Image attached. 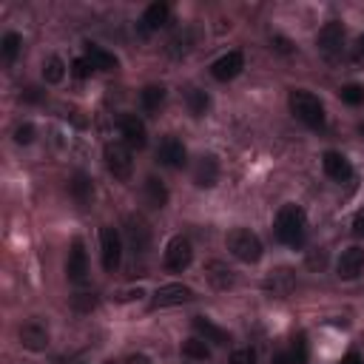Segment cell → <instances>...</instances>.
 Instances as JSON below:
<instances>
[{"instance_id": "18", "label": "cell", "mask_w": 364, "mask_h": 364, "mask_svg": "<svg viewBox=\"0 0 364 364\" xmlns=\"http://www.w3.org/2000/svg\"><path fill=\"white\" fill-rule=\"evenodd\" d=\"M336 270H339V276L347 279V282H350V279H358V276H361V270H364V251H361L358 245L347 248V251L339 256Z\"/></svg>"}, {"instance_id": "19", "label": "cell", "mask_w": 364, "mask_h": 364, "mask_svg": "<svg viewBox=\"0 0 364 364\" xmlns=\"http://www.w3.org/2000/svg\"><path fill=\"white\" fill-rule=\"evenodd\" d=\"M205 279L210 282V288L228 290V288H233V270L220 259H210V262H205Z\"/></svg>"}, {"instance_id": "17", "label": "cell", "mask_w": 364, "mask_h": 364, "mask_svg": "<svg viewBox=\"0 0 364 364\" xmlns=\"http://www.w3.org/2000/svg\"><path fill=\"white\" fill-rule=\"evenodd\" d=\"M322 168H324V174H327L333 182H347V179L353 176L350 160H347L345 154H339V151H324Z\"/></svg>"}, {"instance_id": "43", "label": "cell", "mask_w": 364, "mask_h": 364, "mask_svg": "<svg viewBox=\"0 0 364 364\" xmlns=\"http://www.w3.org/2000/svg\"><path fill=\"white\" fill-rule=\"evenodd\" d=\"M129 364H148L142 356H137V358H129Z\"/></svg>"}, {"instance_id": "22", "label": "cell", "mask_w": 364, "mask_h": 364, "mask_svg": "<svg viewBox=\"0 0 364 364\" xmlns=\"http://www.w3.org/2000/svg\"><path fill=\"white\" fill-rule=\"evenodd\" d=\"M194 330H197L199 339H205V342H210V345H228V342H231L228 330L217 327L214 322L205 319V316H197V319H194Z\"/></svg>"}, {"instance_id": "36", "label": "cell", "mask_w": 364, "mask_h": 364, "mask_svg": "<svg viewBox=\"0 0 364 364\" xmlns=\"http://www.w3.org/2000/svg\"><path fill=\"white\" fill-rule=\"evenodd\" d=\"M308 265H311V267H324V265H327V251H322V248L313 251V254L308 256Z\"/></svg>"}, {"instance_id": "16", "label": "cell", "mask_w": 364, "mask_h": 364, "mask_svg": "<svg viewBox=\"0 0 364 364\" xmlns=\"http://www.w3.org/2000/svg\"><path fill=\"white\" fill-rule=\"evenodd\" d=\"M157 160L163 165H168V168H182V165H185V160H188V151L176 137H165L160 142V148H157Z\"/></svg>"}, {"instance_id": "5", "label": "cell", "mask_w": 364, "mask_h": 364, "mask_svg": "<svg viewBox=\"0 0 364 364\" xmlns=\"http://www.w3.org/2000/svg\"><path fill=\"white\" fill-rule=\"evenodd\" d=\"M100 256H103V267L108 273H114L119 267V262H123V239H119L117 228H111V225L100 228Z\"/></svg>"}, {"instance_id": "26", "label": "cell", "mask_w": 364, "mask_h": 364, "mask_svg": "<svg viewBox=\"0 0 364 364\" xmlns=\"http://www.w3.org/2000/svg\"><path fill=\"white\" fill-rule=\"evenodd\" d=\"M182 356L194 358V361H205V358H210V347H208L205 339L194 336V339H188V342H182Z\"/></svg>"}, {"instance_id": "12", "label": "cell", "mask_w": 364, "mask_h": 364, "mask_svg": "<svg viewBox=\"0 0 364 364\" xmlns=\"http://www.w3.org/2000/svg\"><path fill=\"white\" fill-rule=\"evenodd\" d=\"M242 69H245V57H242V51H228L210 66V74H214V80H220V83H231L242 74Z\"/></svg>"}, {"instance_id": "6", "label": "cell", "mask_w": 364, "mask_h": 364, "mask_svg": "<svg viewBox=\"0 0 364 364\" xmlns=\"http://www.w3.org/2000/svg\"><path fill=\"white\" fill-rule=\"evenodd\" d=\"M316 46H319V51H322L324 57L336 60V57L342 54V49H345V26H342L339 20L324 23V26L319 28V35H316Z\"/></svg>"}, {"instance_id": "28", "label": "cell", "mask_w": 364, "mask_h": 364, "mask_svg": "<svg viewBox=\"0 0 364 364\" xmlns=\"http://www.w3.org/2000/svg\"><path fill=\"white\" fill-rule=\"evenodd\" d=\"M20 49H23V38L17 32H9L3 40H0V54H3L6 63H12V60L20 54Z\"/></svg>"}, {"instance_id": "8", "label": "cell", "mask_w": 364, "mask_h": 364, "mask_svg": "<svg viewBox=\"0 0 364 364\" xmlns=\"http://www.w3.org/2000/svg\"><path fill=\"white\" fill-rule=\"evenodd\" d=\"M117 129H119V134H123V142H126L129 148H145V142H148V129H145V123H142L137 114H119Z\"/></svg>"}, {"instance_id": "35", "label": "cell", "mask_w": 364, "mask_h": 364, "mask_svg": "<svg viewBox=\"0 0 364 364\" xmlns=\"http://www.w3.org/2000/svg\"><path fill=\"white\" fill-rule=\"evenodd\" d=\"M231 364H256V353H254L251 347L233 350V356H231Z\"/></svg>"}, {"instance_id": "14", "label": "cell", "mask_w": 364, "mask_h": 364, "mask_svg": "<svg viewBox=\"0 0 364 364\" xmlns=\"http://www.w3.org/2000/svg\"><path fill=\"white\" fill-rule=\"evenodd\" d=\"M20 345L26 350H32V353L46 350L49 347V330H46V324H40L38 319L20 324Z\"/></svg>"}, {"instance_id": "39", "label": "cell", "mask_w": 364, "mask_h": 364, "mask_svg": "<svg viewBox=\"0 0 364 364\" xmlns=\"http://www.w3.org/2000/svg\"><path fill=\"white\" fill-rule=\"evenodd\" d=\"M273 364H293L290 350H288V353H276V356H273Z\"/></svg>"}, {"instance_id": "11", "label": "cell", "mask_w": 364, "mask_h": 364, "mask_svg": "<svg viewBox=\"0 0 364 364\" xmlns=\"http://www.w3.org/2000/svg\"><path fill=\"white\" fill-rule=\"evenodd\" d=\"M194 299V290L188 288V285H179V282H174V285H163V288H157V293H154V308H176V305H185V301H191Z\"/></svg>"}, {"instance_id": "4", "label": "cell", "mask_w": 364, "mask_h": 364, "mask_svg": "<svg viewBox=\"0 0 364 364\" xmlns=\"http://www.w3.org/2000/svg\"><path fill=\"white\" fill-rule=\"evenodd\" d=\"M103 160H106V168H108V174L114 179H119V182L131 179V174H134V157H131V148L126 142H106Z\"/></svg>"}, {"instance_id": "38", "label": "cell", "mask_w": 364, "mask_h": 364, "mask_svg": "<svg viewBox=\"0 0 364 364\" xmlns=\"http://www.w3.org/2000/svg\"><path fill=\"white\" fill-rule=\"evenodd\" d=\"M342 364H364V356H361L358 350H350V353L342 358Z\"/></svg>"}, {"instance_id": "29", "label": "cell", "mask_w": 364, "mask_h": 364, "mask_svg": "<svg viewBox=\"0 0 364 364\" xmlns=\"http://www.w3.org/2000/svg\"><path fill=\"white\" fill-rule=\"evenodd\" d=\"M43 77H46V83H51V85L60 83V80L66 77V63H63L60 57H49L46 66H43Z\"/></svg>"}, {"instance_id": "32", "label": "cell", "mask_w": 364, "mask_h": 364, "mask_svg": "<svg viewBox=\"0 0 364 364\" xmlns=\"http://www.w3.org/2000/svg\"><path fill=\"white\" fill-rule=\"evenodd\" d=\"M290 356H293V364H308V342H305V336H296L293 339Z\"/></svg>"}, {"instance_id": "34", "label": "cell", "mask_w": 364, "mask_h": 364, "mask_svg": "<svg viewBox=\"0 0 364 364\" xmlns=\"http://www.w3.org/2000/svg\"><path fill=\"white\" fill-rule=\"evenodd\" d=\"M32 140H35V126L32 123H23V126L15 129V142L17 145H28Z\"/></svg>"}, {"instance_id": "41", "label": "cell", "mask_w": 364, "mask_h": 364, "mask_svg": "<svg viewBox=\"0 0 364 364\" xmlns=\"http://www.w3.org/2000/svg\"><path fill=\"white\" fill-rule=\"evenodd\" d=\"M356 57H358V60L364 57V35H361V38L356 40Z\"/></svg>"}, {"instance_id": "13", "label": "cell", "mask_w": 364, "mask_h": 364, "mask_svg": "<svg viewBox=\"0 0 364 364\" xmlns=\"http://www.w3.org/2000/svg\"><path fill=\"white\" fill-rule=\"evenodd\" d=\"M66 276L74 285L85 282V276H88V256H85V248H83V239L72 242V251H69V259H66Z\"/></svg>"}, {"instance_id": "30", "label": "cell", "mask_w": 364, "mask_h": 364, "mask_svg": "<svg viewBox=\"0 0 364 364\" xmlns=\"http://www.w3.org/2000/svg\"><path fill=\"white\" fill-rule=\"evenodd\" d=\"M94 305H97V296H94V293H74V299H72V308H74L77 313L94 311Z\"/></svg>"}, {"instance_id": "42", "label": "cell", "mask_w": 364, "mask_h": 364, "mask_svg": "<svg viewBox=\"0 0 364 364\" xmlns=\"http://www.w3.org/2000/svg\"><path fill=\"white\" fill-rule=\"evenodd\" d=\"M276 49H279V51H290V43H288L285 38H276Z\"/></svg>"}, {"instance_id": "15", "label": "cell", "mask_w": 364, "mask_h": 364, "mask_svg": "<svg viewBox=\"0 0 364 364\" xmlns=\"http://www.w3.org/2000/svg\"><path fill=\"white\" fill-rule=\"evenodd\" d=\"M194 182L199 188H214L220 182V160L214 154H202L194 163Z\"/></svg>"}, {"instance_id": "33", "label": "cell", "mask_w": 364, "mask_h": 364, "mask_svg": "<svg viewBox=\"0 0 364 364\" xmlns=\"http://www.w3.org/2000/svg\"><path fill=\"white\" fill-rule=\"evenodd\" d=\"M94 72H97V69H94V66H91V63H88V60H85V57H77V60H74V63H72V74H74L77 80H88V77H91V74H94Z\"/></svg>"}, {"instance_id": "2", "label": "cell", "mask_w": 364, "mask_h": 364, "mask_svg": "<svg viewBox=\"0 0 364 364\" xmlns=\"http://www.w3.org/2000/svg\"><path fill=\"white\" fill-rule=\"evenodd\" d=\"M288 103H290V111H293V117L299 119V123H305L313 131L324 129L327 114H324V106H322V100L316 94H311V91H305V88H296V91H290Z\"/></svg>"}, {"instance_id": "7", "label": "cell", "mask_w": 364, "mask_h": 364, "mask_svg": "<svg viewBox=\"0 0 364 364\" xmlns=\"http://www.w3.org/2000/svg\"><path fill=\"white\" fill-rule=\"evenodd\" d=\"M194 259V248L185 236H174L168 245H165V256H163V265L171 270V273H182Z\"/></svg>"}, {"instance_id": "27", "label": "cell", "mask_w": 364, "mask_h": 364, "mask_svg": "<svg viewBox=\"0 0 364 364\" xmlns=\"http://www.w3.org/2000/svg\"><path fill=\"white\" fill-rule=\"evenodd\" d=\"M208 108H210L208 91H202V88H191V91H188V111H191L194 117H205Z\"/></svg>"}, {"instance_id": "9", "label": "cell", "mask_w": 364, "mask_h": 364, "mask_svg": "<svg viewBox=\"0 0 364 364\" xmlns=\"http://www.w3.org/2000/svg\"><path fill=\"white\" fill-rule=\"evenodd\" d=\"M126 236H129V248L134 256H145L151 248V228L142 217H129L126 220Z\"/></svg>"}, {"instance_id": "40", "label": "cell", "mask_w": 364, "mask_h": 364, "mask_svg": "<svg viewBox=\"0 0 364 364\" xmlns=\"http://www.w3.org/2000/svg\"><path fill=\"white\" fill-rule=\"evenodd\" d=\"M43 94H40V91L38 88H26V94H23V100H28V103H38Z\"/></svg>"}, {"instance_id": "37", "label": "cell", "mask_w": 364, "mask_h": 364, "mask_svg": "<svg viewBox=\"0 0 364 364\" xmlns=\"http://www.w3.org/2000/svg\"><path fill=\"white\" fill-rule=\"evenodd\" d=\"M353 233H356V236H364V208L356 210V217H353Z\"/></svg>"}, {"instance_id": "31", "label": "cell", "mask_w": 364, "mask_h": 364, "mask_svg": "<svg viewBox=\"0 0 364 364\" xmlns=\"http://www.w3.org/2000/svg\"><path fill=\"white\" fill-rule=\"evenodd\" d=\"M342 100H345L347 106H358V103H364V85H356V83L345 85V88H342Z\"/></svg>"}, {"instance_id": "1", "label": "cell", "mask_w": 364, "mask_h": 364, "mask_svg": "<svg viewBox=\"0 0 364 364\" xmlns=\"http://www.w3.org/2000/svg\"><path fill=\"white\" fill-rule=\"evenodd\" d=\"M273 231H276V239L285 242V245L301 248V245H305V236H308L305 210H301L299 205H293V202L282 205L279 214H276V222H273Z\"/></svg>"}, {"instance_id": "24", "label": "cell", "mask_w": 364, "mask_h": 364, "mask_svg": "<svg viewBox=\"0 0 364 364\" xmlns=\"http://www.w3.org/2000/svg\"><path fill=\"white\" fill-rule=\"evenodd\" d=\"M163 103H165V88H163V85H145V88L140 91V106H142V111L157 114V111L163 108Z\"/></svg>"}, {"instance_id": "10", "label": "cell", "mask_w": 364, "mask_h": 364, "mask_svg": "<svg viewBox=\"0 0 364 364\" xmlns=\"http://www.w3.org/2000/svg\"><path fill=\"white\" fill-rule=\"evenodd\" d=\"M262 285H265V290H267L270 296L288 299V296L296 290L299 279H296V273H293L290 267H276V270H270V273H267Z\"/></svg>"}, {"instance_id": "20", "label": "cell", "mask_w": 364, "mask_h": 364, "mask_svg": "<svg viewBox=\"0 0 364 364\" xmlns=\"http://www.w3.org/2000/svg\"><path fill=\"white\" fill-rule=\"evenodd\" d=\"M69 194H72V199L77 202V205H91V199H94V182H91V176L85 174V171H77L74 176H72V182H69Z\"/></svg>"}, {"instance_id": "3", "label": "cell", "mask_w": 364, "mask_h": 364, "mask_svg": "<svg viewBox=\"0 0 364 364\" xmlns=\"http://www.w3.org/2000/svg\"><path fill=\"white\" fill-rule=\"evenodd\" d=\"M228 251L245 265H256L262 259V239L248 228H233L228 233Z\"/></svg>"}, {"instance_id": "25", "label": "cell", "mask_w": 364, "mask_h": 364, "mask_svg": "<svg viewBox=\"0 0 364 364\" xmlns=\"http://www.w3.org/2000/svg\"><path fill=\"white\" fill-rule=\"evenodd\" d=\"M145 199H148V205H154V208H165L168 205V188H165V182L160 176H148L145 179Z\"/></svg>"}, {"instance_id": "21", "label": "cell", "mask_w": 364, "mask_h": 364, "mask_svg": "<svg viewBox=\"0 0 364 364\" xmlns=\"http://www.w3.org/2000/svg\"><path fill=\"white\" fill-rule=\"evenodd\" d=\"M168 15H171V6L163 3V0H157V3H151V6L145 9V15H142V20H140V28H142L145 35H148V32H157L160 26L168 23Z\"/></svg>"}, {"instance_id": "23", "label": "cell", "mask_w": 364, "mask_h": 364, "mask_svg": "<svg viewBox=\"0 0 364 364\" xmlns=\"http://www.w3.org/2000/svg\"><path fill=\"white\" fill-rule=\"evenodd\" d=\"M85 60L91 66H94L97 72H111V69H117V57L111 54V51H106L103 46H97V43H85Z\"/></svg>"}]
</instances>
